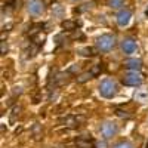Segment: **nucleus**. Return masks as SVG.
Masks as SVG:
<instances>
[{"label": "nucleus", "instance_id": "2", "mask_svg": "<svg viewBox=\"0 0 148 148\" xmlns=\"http://www.w3.org/2000/svg\"><path fill=\"white\" fill-rule=\"evenodd\" d=\"M116 46V37L111 34H102L96 39V47L101 52H110Z\"/></svg>", "mask_w": 148, "mask_h": 148}, {"label": "nucleus", "instance_id": "4", "mask_svg": "<svg viewBox=\"0 0 148 148\" xmlns=\"http://www.w3.org/2000/svg\"><path fill=\"white\" fill-rule=\"evenodd\" d=\"M117 125L114 121H105L101 125V135L105 138V139H110V138H113L114 135L117 133Z\"/></svg>", "mask_w": 148, "mask_h": 148}, {"label": "nucleus", "instance_id": "14", "mask_svg": "<svg viewBox=\"0 0 148 148\" xmlns=\"http://www.w3.org/2000/svg\"><path fill=\"white\" fill-rule=\"evenodd\" d=\"M79 53H80V55H83V56H90V55H95V53H93V49H90V47H84V49H80V51H79Z\"/></svg>", "mask_w": 148, "mask_h": 148}, {"label": "nucleus", "instance_id": "5", "mask_svg": "<svg viewBox=\"0 0 148 148\" xmlns=\"http://www.w3.org/2000/svg\"><path fill=\"white\" fill-rule=\"evenodd\" d=\"M27 10H28V14L34 15V16H39L43 14V10H45V5L42 0H31V2L27 5Z\"/></svg>", "mask_w": 148, "mask_h": 148}, {"label": "nucleus", "instance_id": "10", "mask_svg": "<svg viewBox=\"0 0 148 148\" xmlns=\"http://www.w3.org/2000/svg\"><path fill=\"white\" fill-rule=\"evenodd\" d=\"M82 121H84V117H76V116H70L64 120V123H67V126H79Z\"/></svg>", "mask_w": 148, "mask_h": 148}, {"label": "nucleus", "instance_id": "12", "mask_svg": "<svg viewBox=\"0 0 148 148\" xmlns=\"http://www.w3.org/2000/svg\"><path fill=\"white\" fill-rule=\"evenodd\" d=\"M53 15H56L58 18H62L64 16V8L61 5H55L53 6Z\"/></svg>", "mask_w": 148, "mask_h": 148}, {"label": "nucleus", "instance_id": "7", "mask_svg": "<svg viewBox=\"0 0 148 148\" xmlns=\"http://www.w3.org/2000/svg\"><path fill=\"white\" fill-rule=\"evenodd\" d=\"M136 49H138V46H136V42H135L133 39H123V42H121V51L125 52L126 55H132V53H135L136 52Z\"/></svg>", "mask_w": 148, "mask_h": 148}, {"label": "nucleus", "instance_id": "11", "mask_svg": "<svg viewBox=\"0 0 148 148\" xmlns=\"http://www.w3.org/2000/svg\"><path fill=\"white\" fill-rule=\"evenodd\" d=\"M125 5V0H108V6L113 9H119Z\"/></svg>", "mask_w": 148, "mask_h": 148}, {"label": "nucleus", "instance_id": "15", "mask_svg": "<svg viewBox=\"0 0 148 148\" xmlns=\"http://www.w3.org/2000/svg\"><path fill=\"white\" fill-rule=\"evenodd\" d=\"M92 76H93L92 73H84V74H82L80 77H77V82H79V83H83V82H86V80H89Z\"/></svg>", "mask_w": 148, "mask_h": 148}, {"label": "nucleus", "instance_id": "18", "mask_svg": "<svg viewBox=\"0 0 148 148\" xmlns=\"http://www.w3.org/2000/svg\"><path fill=\"white\" fill-rule=\"evenodd\" d=\"M5 51H8V47L5 46V43H2V53H5Z\"/></svg>", "mask_w": 148, "mask_h": 148}, {"label": "nucleus", "instance_id": "13", "mask_svg": "<svg viewBox=\"0 0 148 148\" xmlns=\"http://www.w3.org/2000/svg\"><path fill=\"white\" fill-rule=\"evenodd\" d=\"M113 148H133V145L129 141H121V142H117Z\"/></svg>", "mask_w": 148, "mask_h": 148}, {"label": "nucleus", "instance_id": "6", "mask_svg": "<svg viewBox=\"0 0 148 148\" xmlns=\"http://www.w3.org/2000/svg\"><path fill=\"white\" fill-rule=\"evenodd\" d=\"M130 19H132V12L129 9H121L116 16V21L119 24V27H127L130 24Z\"/></svg>", "mask_w": 148, "mask_h": 148}, {"label": "nucleus", "instance_id": "8", "mask_svg": "<svg viewBox=\"0 0 148 148\" xmlns=\"http://www.w3.org/2000/svg\"><path fill=\"white\" fill-rule=\"evenodd\" d=\"M125 67L129 71H139V68L142 67V61L139 58H129V59H126Z\"/></svg>", "mask_w": 148, "mask_h": 148}, {"label": "nucleus", "instance_id": "1", "mask_svg": "<svg viewBox=\"0 0 148 148\" xmlns=\"http://www.w3.org/2000/svg\"><path fill=\"white\" fill-rule=\"evenodd\" d=\"M98 89H99V95L101 96L110 99V98L116 96V93H117V84H116L114 80L105 79V80L101 82V84H99V88H98Z\"/></svg>", "mask_w": 148, "mask_h": 148}, {"label": "nucleus", "instance_id": "9", "mask_svg": "<svg viewBox=\"0 0 148 148\" xmlns=\"http://www.w3.org/2000/svg\"><path fill=\"white\" fill-rule=\"evenodd\" d=\"M133 98H135V101H136V102L147 104V102H148V90H145V89H138L136 92H135Z\"/></svg>", "mask_w": 148, "mask_h": 148}, {"label": "nucleus", "instance_id": "17", "mask_svg": "<svg viewBox=\"0 0 148 148\" xmlns=\"http://www.w3.org/2000/svg\"><path fill=\"white\" fill-rule=\"evenodd\" d=\"M96 147L98 148H107V144H105V141H102V142H98Z\"/></svg>", "mask_w": 148, "mask_h": 148}, {"label": "nucleus", "instance_id": "3", "mask_svg": "<svg viewBox=\"0 0 148 148\" xmlns=\"http://www.w3.org/2000/svg\"><path fill=\"white\" fill-rule=\"evenodd\" d=\"M142 82H144V76H142L139 71H127L125 74V77H123V84L133 86V88L141 86Z\"/></svg>", "mask_w": 148, "mask_h": 148}, {"label": "nucleus", "instance_id": "16", "mask_svg": "<svg viewBox=\"0 0 148 148\" xmlns=\"http://www.w3.org/2000/svg\"><path fill=\"white\" fill-rule=\"evenodd\" d=\"M73 25H74L73 22H64V24H62L64 28H73Z\"/></svg>", "mask_w": 148, "mask_h": 148}]
</instances>
